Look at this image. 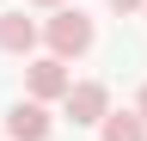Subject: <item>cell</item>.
Instances as JSON below:
<instances>
[{
    "instance_id": "6da1fadb",
    "label": "cell",
    "mask_w": 147,
    "mask_h": 141,
    "mask_svg": "<svg viewBox=\"0 0 147 141\" xmlns=\"http://www.w3.org/2000/svg\"><path fill=\"white\" fill-rule=\"evenodd\" d=\"M43 43H49L55 61H80V55H92V43H98V25H92V12H80V6H55L49 25H43Z\"/></svg>"
},
{
    "instance_id": "7a4b0ae2",
    "label": "cell",
    "mask_w": 147,
    "mask_h": 141,
    "mask_svg": "<svg viewBox=\"0 0 147 141\" xmlns=\"http://www.w3.org/2000/svg\"><path fill=\"white\" fill-rule=\"evenodd\" d=\"M61 111L74 117V129H98V123L110 117V86L104 80H74L67 98H61Z\"/></svg>"
},
{
    "instance_id": "3957f363",
    "label": "cell",
    "mask_w": 147,
    "mask_h": 141,
    "mask_svg": "<svg viewBox=\"0 0 147 141\" xmlns=\"http://www.w3.org/2000/svg\"><path fill=\"white\" fill-rule=\"evenodd\" d=\"M67 86H74L67 61H55V55H31V61H25V92H31L37 104H55V98H67Z\"/></svg>"
},
{
    "instance_id": "277c9868",
    "label": "cell",
    "mask_w": 147,
    "mask_h": 141,
    "mask_svg": "<svg viewBox=\"0 0 147 141\" xmlns=\"http://www.w3.org/2000/svg\"><path fill=\"white\" fill-rule=\"evenodd\" d=\"M49 129H55V117H49L37 98H18L12 111H6V135H12V141H49Z\"/></svg>"
},
{
    "instance_id": "5b68a950",
    "label": "cell",
    "mask_w": 147,
    "mask_h": 141,
    "mask_svg": "<svg viewBox=\"0 0 147 141\" xmlns=\"http://www.w3.org/2000/svg\"><path fill=\"white\" fill-rule=\"evenodd\" d=\"M37 43H43V25H37V19L0 12V49H6V55H37Z\"/></svg>"
},
{
    "instance_id": "8992f818",
    "label": "cell",
    "mask_w": 147,
    "mask_h": 141,
    "mask_svg": "<svg viewBox=\"0 0 147 141\" xmlns=\"http://www.w3.org/2000/svg\"><path fill=\"white\" fill-rule=\"evenodd\" d=\"M98 135L104 141H147V123H141V111H110L98 123Z\"/></svg>"
},
{
    "instance_id": "52a82bcc",
    "label": "cell",
    "mask_w": 147,
    "mask_h": 141,
    "mask_svg": "<svg viewBox=\"0 0 147 141\" xmlns=\"http://www.w3.org/2000/svg\"><path fill=\"white\" fill-rule=\"evenodd\" d=\"M117 12H147V0H110Z\"/></svg>"
},
{
    "instance_id": "ba28073f",
    "label": "cell",
    "mask_w": 147,
    "mask_h": 141,
    "mask_svg": "<svg viewBox=\"0 0 147 141\" xmlns=\"http://www.w3.org/2000/svg\"><path fill=\"white\" fill-rule=\"evenodd\" d=\"M135 111H141V123H147V86H141V98H135Z\"/></svg>"
},
{
    "instance_id": "9c48e42d",
    "label": "cell",
    "mask_w": 147,
    "mask_h": 141,
    "mask_svg": "<svg viewBox=\"0 0 147 141\" xmlns=\"http://www.w3.org/2000/svg\"><path fill=\"white\" fill-rule=\"evenodd\" d=\"M31 6H49V12H55V6H67V0H31Z\"/></svg>"
}]
</instances>
